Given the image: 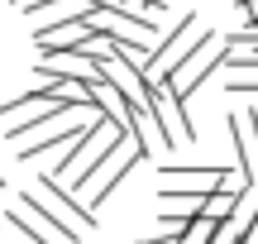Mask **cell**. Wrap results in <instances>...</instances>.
Wrapping results in <instances>:
<instances>
[{
  "label": "cell",
  "mask_w": 258,
  "mask_h": 244,
  "mask_svg": "<svg viewBox=\"0 0 258 244\" xmlns=\"http://www.w3.org/2000/svg\"><path fill=\"white\" fill-rule=\"evenodd\" d=\"M139 244H144V239H139Z\"/></svg>",
  "instance_id": "12"
},
{
  "label": "cell",
  "mask_w": 258,
  "mask_h": 244,
  "mask_svg": "<svg viewBox=\"0 0 258 244\" xmlns=\"http://www.w3.org/2000/svg\"><path fill=\"white\" fill-rule=\"evenodd\" d=\"M225 67H230V72H258V48H230Z\"/></svg>",
  "instance_id": "8"
},
{
  "label": "cell",
  "mask_w": 258,
  "mask_h": 244,
  "mask_svg": "<svg viewBox=\"0 0 258 244\" xmlns=\"http://www.w3.org/2000/svg\"><path fill=\"white\" fill-rule=\"evenodd\" d=\"M38 192H43V197L53 201V206L62 211V216L72 220V225H82V230H91V225H96V211H86L82 201L72 197V192H62V177H53V172H43V177H38Z\"/></svg>",
  "instance_id": "5"
},
{
  "label": "cell",
  "mask_w": 258,
  "mask_h": 244,
  "mask_svg": "<svg viewBox=\"0 0 258 244\" xmlns=\"http://www.w3.org/2000/svg\"><path fill=\"white\" fill-rule=\"evenodd\" d=\"M19 211H24V216L34 220L38 230H43V235H53L57 244H82V239H86V230L72 225V220H67L62 211H57L53 201L43 197V192H24V206H19Z\"/></svg>",
  "instance_id": "3"
},
{
  "label": "cell",
  "mask_w": 258,
  "mask_h": 244,
  "mask_svg": "<svg viewBox=\"0 0 258 244\" xmlns=\"http://www.w3.org/2000/svg\"><path fill=\"white\" fill-rule=\"evenodd\" d=\"M191 43H196V15H182V19H177V24L153 43V57L144 63V82H158L163 72H172V67L186 57V48H191Z\"/></svg>",
  "instance_id": "2"
},
{
  "label": "cell",
  "mask_w": 258,
  "mask_h": 244,
  "mask_svg": "<svg viewBox=\"0 0 258 244\" xmlns=\"http://www.w3.org/2000/svg\"><path fill=\"white\" fill-rule=\"evenodd\" d=\"M239 10H244V19H249V29H258V0H239Z\"/></svg>",
  "instance_id": "10"
},
{
  "label": "cell",
  "mask_w": 258,
  "mask_h": 244,
  "mask_svg": "<svg viewBox=\"0 0 258 244\" xmlns=\"http://www.w3.org/2000/svg\"><path fill=\"white\" fill-rule=\"evenodd\" d=\"M201 192H158V211H163V216H201Z\"/></svg>",
  "instance_id": "7"
},
{
  "label": "cell",
  "mask_w": 258,
  "mask_h": 244,
  "mask_svg": "<svg viewBox=\"0 0 258 244\" xmlns=\"http://www.w3.org/2000/svg\"><path fill=\"white\" fill-rule=\"evenodd\" d=\"M225 57H230V38L215 34V29H201V34H196V43L186 48L182 63H177L172 72L158 77V86H167L177 101H186V96H191L206 77H215V67H225Z\"/></svg>",
  "instance_id": "1"
},
{
  "label": "cell",
  "mask_w": 258,
  "mask_h": 244,
  "mask_svg": "<svg viewBox=\"0 0 258 244\" xmlns=\"http://www.w3.org/2000/svg\"><path fill=\"white\" fill-rule=\"evenodd\" d=\"M0 187H5V177H0Z\"/></svg>",
  "instance_id": "11"
},
{
  "label": "cell",
  "mask_w": 258,
  "mask_h": 244,
  "mask_svg": "<svg viewBox=\"0 0 258 244\" xmlns=\"http://www.w3.org/2000/svg\"><path fill=\"white\" fill-rule=\"evenodd\" d=\"M230 144H234V158H239V177L249 182V187H258V125L249 110H234L230 120Z\"/></svg>",
  "instance_id": "4"
},
{
  "label": "cell",
  "mask_w": 258,
  "mask_h": 244,
  "mask_svg": "<svg viewBox=\"0 0 258 244\" xmlns=\"http://www.w3.org/2000/svg\"><path fill=\"white\" fill-rule=\"evenodd\" d=\"M163 177L167 182H177V187H186V192H215V187H225V182L234 177V168H182V163H177V168H163Z\"/></svg>",
  "instance_id": "6"
},
{
  "label": "cell",
  "mask_w": 258,
  "mask_h": 244,
  "mask_svg": "<svg viewBox=\"0 0 258 244\" xmlns=\"http://www.w3.org/2000/svg\"><path fill=\"white\" fill-rule=\"evenodd\" d=\"M230 91L234 96H258V77H230Z\"/></svg>",
  "instance_id": "9"
}]
</instances>
